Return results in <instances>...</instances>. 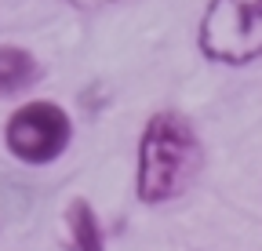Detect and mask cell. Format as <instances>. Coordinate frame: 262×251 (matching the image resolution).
<instances>
[{"instance_id": "cell-5", "label": "cell", "mask_w": 262, "mask_h": 251, "mask_svg": "<svg viewBox=\"0 0 262 251\" xmlns=\"http://www.w3.org/2000/svg\"><path fill=\"white\" fill-rule=\"evenodd\" d=\"M66 247L70 251H106V233L98 226V215L84 197H73L66 204Z\"/></svg>"}, {"instance_id": "cell-6", "label": "cell", "mask_w": 262, "mask_h": 251, "mask_svg": "<svg viewBox=\"0 0 262 251\" xmlns=\"http://www.w3.org/2000/svg\"><path fill=\"white\" fill-rule=\"evenodd\" d=\"M70 8L77 11H102V8H113V4H127V0H66Z\"/></svg>"}, {"instance_id": "cell-2", "label": "cell", "mask_w": 262, "mask_h": 251, "mask_svg": "<svg viewBox=\"0 0 262 251\" xmlns=\"http://www.w3.org/2000/svg\"><path fill=\"white\" fill-rule=\"evenodd\" d=\"M196 48L219 66H251L262 58V0H211Z\"/></svg>"}, {"instance_id": "cell-3", "label": "cell", "mask_w": 262, "mask_h": 251, "mask_svg": "<svg viewBox=\"0 0 262 251\" xmlns=\"http://www.w3.org/2000/svg\"><path fill=\"white\" fill-rule=\"evenodd\" d=\"M70 142H73V120L51 99L18 106L4 124L8 153L18 164H29V168H44V164L58 161L70 149Z\"/></svg>"}, {"instance_id": "cell-4", "label": "cell", "mask_w": 262, "mask_h": 251, "mask_svg": "<svg viewBox=\"0 0 262 251\" xmlns=\"http://www.w3.org/2000/svg\"><path fill=\"white\" fill-rule=\"evenodd\" d=\"M44 66L40 58L18 48V44H0V99H15L33 84H40Z\"/></svg>"}, {"instance_id": "cell-1", "label": "cell", "mask_w": 262, "mask_h": 251, "mask_svg": "<svg viewBox=\"0 0 262 251\" xmlns=\"http://www.w3.org/2000/svg\"><path fill=\"white\" fill-rule=\"evenodd\" d=\"M201 168H204V146L193 124L175 109L153 113L139 135V164H135L139 200L142 204L179 200L196 182Z\"/></svg>"}]
</instances>
